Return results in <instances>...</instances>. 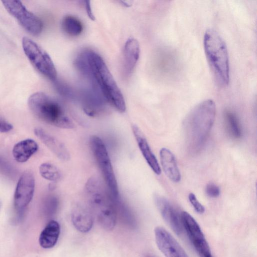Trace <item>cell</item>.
<instances>
[{
  "label": "cell",
  "instance_id": "cell-1",
  "mask_svg": "<svg viewBox=\"0 0 257 257\" xmlns=\"http://www.w3.org/2000/svg\"><path fill=\"white\" fill-rule=\"evenodd\" d=\"M216 105L212 99L199 103L188 113L184 120V130L189 151L198 153L203 148L214 123Z\"/></svg>",
  "mask_w": 257,
  "mask_h": 257
},
{
  "label": "cell",
  "instance_id": "cell-2",
  "mask_svg": "<svg viewBox=\"0 0 257 257\" xmlns=\"http://www.w3.org/2000/svg\"><path fill=\"white\" fill-rule=\"evenodd\" d=\"M89 209L100 225L105 230H110L115 225L116 209L110 193H108L97 177H90L85 186Z\"/></svg>",
  "mask_w": 257,
  "mask_h": 257
},
{
  "label": "cell",
  "instance_id": "cell-3",
  "mask_svg": "<svg viewBox=\"0 0 257 257\" xmlns=\"http://www.w3.org/2000/svg\"><path fill=\"white\" fill-rule=\"evenodd\" d=\"M92 77L107 102L121 112L125 110L123 95L102 57L96 52L85 50Z\"/></svg>",
  "mask_w": 257,
  "mask_h": 257
},
{
  "label": "cell",
  "instance_id": "cell-4",
  "mask_svg": "<svg viewBox=\"0 0 257 257\" xmlns=\"http://www.w3.org/2000/svg\"><path fill=\"white\" fill-rule=\"evenodd\" d=\"M203 45L215 81L219 86L225 87L229 81V65L224 41L216 31L210 29L204 34Z\"/></svg>",
  "mask_w": 257,
  "mask_h": 257
},
{
  "label": "cell",
  "instance_id": "cell-5",
  "mask_svg": "<svg viewBox=\"0 0 257 257\" xmlns=\"http://www.w3.org/2000/svg\"><path fill=\"white\" fill-rule=\"evenodd\" d=\"M28 104L36 117L49 124L65 129L74 127L60 103L45 93L37 92L32 94L28 99Z\"/></svg>",
  "mask_w": 257,
  "mask_h": 257
},
{
  "label": "cell",
  "instance_id": "cell-6",
  "mask_svg": "<svg viewBox=\"0 0 257 257\" xmlns=\"http://www.w3.org/2000/svg\"><path fill=\"white\" fill-rule=\"evenodd\" d=\"M90 144L105 183L115 204L118 202L119 197L118 185L106 148L102 140L96 136L91 137Z\"/></svg>",
  "mask_w": 257,
  "mask_h": 257
},
{
  "label": "cell",
  "instance_id": "cell-7",
  "mask_svg": "<svg viewBox=\"0 0 257 257\" xmlns=\"http://www.w3.org/2000/svg\"><path fill=\"white\" fill-rule=\"evenodd\" d=\"M24 52L33 65L42 75L54 81L57 79V71L49 54L37 43L25 37L22 39Z\"/></svg>",
  "mask_w": 257,
  "mask_h": 257
},
{
  "label": "cell",
  "instance_id": "cell-8",
  "mask_svg": "<svg viewBox=\"0 0 257 257\" xmlns=\"http://www.w3.org/2000/svg\"><path fill=\"white\" fill-rule=\"evenodd\" d=\"M7 12L15 18L21 26L30 34L39 35L43 29L42 20L29 11L19 1H3Z\"/></svg>",
  "mask_w": 257,
  "mask_h": 257
},
{
  "label": "cell",
  "instance_id": "cell-9",
  "mask_svg": "<svg viewBox=\"0 0 257 257\" xmlns=\"http://www.w3.org/2000/svg\"><path fill=\"white\" fill-rule=\"evenodd\" d=\"M181 218L186 233L200 257H211L209 244L195 219L186 211L181 213Z\"/></svg>",
  "mask_w": 257,
  "mask_h": 257
},
{
  "label": "cell",
  "instance_id": "cell-10",
  "mask_svg": "<svg viewBox=\"0 0 257 257\" xmlns=\"http://www.w3.org/2000/svg\"><path fill=\"white\" fill-rule=\"evenodd\" d=\"M35 189V179L29 172H24L20 177L14 194V206L18 218L21 219L25 210L32 199Z\"/></svg>",
  "mask_w": 257,
  "mask_h": 257
},
{
  "label": "cell",
  "instance_id": "cell-11",
  "mask_svg": "<svg viewBox=\"0 0 257 257\" xmlns=\"http://www.w3.org/2000/svg\"><path fill=\"white\" fill-rule=\"evenodd\" d=\"M157 245L166 257H189L175 238L164 227L155 228Z\"/></svg>",
  "mask_w": 257,
  "mask_h": 257
},
{
  "label": "cell",
  "instance_id": "cell-12",
  "mask_svg": "<svg viewBox=\"0 0 257 257\" xmlns=\"http://www.w3.org/2000/svg\"><path fill=\"white\" fill-rule=\"evenodd\" d=\"M154 199L164 220L170 225L176 234L180 235L182 233V229L175 210L169 202L161 195L155 194Z\"/></svg>",
  "mask_w": 257,
  "mask_h": 257
},
{
  "label": "cell",
  "instance_id": "cell-13",
  "mask_svg": "<svg viewBox=\"0 0 257 257\" xmlns=\"http://www.w3.org/2000/svg\"><path fill=\"white\" fill-rule=\"evenodd\" d=\"M71 218L75 228L81 232H87L92 227L93 216L90 209L80 203L73 206Z\"/></svg>",
  "mask_w": 257,
  "mask_h": 257
},
{
  "label": "cell",
  "instance_id": "cell-14",
  "mask_svg": "<svg viewBox=\"0 0 257 257\" xmlns=\"http://www.w3.org/2000/svg\"><path fill=\"white\" fill-rule=\"evenodd\" d=\"M140 55V47L138 40L132 38L125 42L123 50V71L128 76L134 70Z\"/></svg>",
  "mask_w": 257,
  "mask_h": 257
},
{
  "label": "cell",
  "instance_id": "cell-15",
  "mask_svg": "<svg viewBox=\"0 0 257 257\" xmlns=\"http://www.w3.org/2000/svg\"><path fill=\"white\" fill-rule=\"evenodd\" d=\"M35 135L59 159L68 161L70 159V153L65 146L59 140L46 132L41 128L34 130Z\"/></svg>",
  "mask_w": 257,
  "mask_h": 257
},
{
  "label": "cell",
  "instance_id": "cell-16",
  "mask_svg": "<svg viewBox=\"0 0 257 257\" xmlns=\"http://www.w3.org/2000/svg\"><path fill=\"white\" fill-rule=\"evenodd\" d=\"M132 129L139 148L144 158L153 172L159 175L161 173L160 165L146 138L137 125H133Z\"/></svg>",
  "mask_w": 257,
  "mask_h": 257
},
{
  "label": "cell",
  "instance_id": "cell-17",
  "mask_svg": "<svg viewBox=\"0 0 257 257\" xmlns=\"http://www.w3.org/2000/svg\"><path fill=\"white\" fill-rule=\"evenodd\" d=\"M160 157L166 175L173 182H179L181 174L174 154L169 149L163 148L160 151Z\"/></svg>",
  "mask_w": 257,
  "mask_h": 257
},
{
  "label": "cell",
  "instance_id": "cell-18",
  "mask_svg": "<svg viewBox=\"0 0 257 257\" xmlns=\"http://www.w3.org/2000/svg\"><path fill=\"white\" fill-rule=\"evenodd\" d=\"M60 232L59 224L55 220L50 221L41 232L40 245L44 248L53 247L57 243Z\"/></svg>",
  "mask_w": 257,
  "mask_h": 257
},
{
  "label": "cell",
  "instance_id": "cell-19",
  "mask_svg": "<svg viewBox=\"0 0 257 257\" xmlns=\"http://www.w3.org/2000/svg\"><path fill=\"white\" fill-rule=\"evenodd\" d=\"M38 146L32 139H26L16 144L13 149V155L18 162L24 163L35 154L38 150Z\"/></svg>",
  "mask_w": 257,
  "mask_h": 257
},
{
  "label": "cell",
  "instance_id": "cell-20",
  "mask_svg": "<svg viewBox=\"0 0 257 257\" xmlns=\"http://www.w3.org/2000/svg\"><path fill=\"white\" fill-rule=\"evenodd\" d=\"M63 30L70 36H77L83 31L81 22L76 17L69 15L63 18L62 21Z\"/></svg>",
  "mask_w": 257,
  "mask_h": 257
},
{
  "label": "cell",
  "instance_id": "cell-21",
  "mask_svg": "<svg viewBox=\"0 0 257 257\" xmlns=\"http://www.w3.org/2000/svg\"><path fill=\"white\" fill-rule=\"evenodd\" d=\"M224 120L226 128L229 135L234 139L240 138L242 135V130L236 115L231 111H226Z\"/></svg>",
  "mask_w": 257,
  "mask_h": 257
},
{
  "label": "cell",
  "instance_id": "cell-22",
  "mask_svg": "<svg viewBox=\"0 0 257 257\" xmlns=\"http://www.w3.org/2000/svg\"><path fill=\"white\" fill-rule=\"evenodd\" d=\"M39 171L43 178L53 182L58 181L61 178L59 169L50 163L42 164L39 167Z\"/></svg>",
  "mask_w": 257,
  "mask_h": 257
},
{
  "label": "cell",
  "instance_id": "cell-23",
  "mask_svg": "<svg viewBox=\"0 0 257 257\" xmlns=\"http://www.w3.org/2000/svg\"><path fill=\"white\" fill-rule=\"evenodd\" d=\"M58 205L57 199L54 196L47 198L44 205V212L47 217L54 216L57 212Z\"/></svg>",
  "mask_w": 257,
  "mask_h": 257
},
{
  "label": "cell",
  "instance_id": "cell-24",
  "mask_svg": "<svg viewBox=\"0 0 257 257\" xmlns=\"http://www.w3.org/2000/svg\"><path fill=\"white\" fill-rule=\"evenodd\" d=\"M54 81L57 91L62 95L69 98L74 97L73 90L68 84L61 81H58L57 79Z\"/></svg>",
  "mask_w": 257,
  "mask_h": 257
},
{
  "label": "cell",
  "instance_id": "cell-25",
  "mask_svg": "<svg viewBox=\"0 0 257 257\" xmlns=\"http://www.w3.org/2000/svg\"><path fill=\"white\" fill-rule=\"evenodd\" d=\"M188 198L195 210L198 213L202 214L205 211L204 206L199 202L194 194L191 193L188 195Z\"/></svg>",
  "mask_w": 257,
  "mask_h": 257
},
{
  "label": "cell",
  "instance_id": "cell-26",
  "mask_svg": "<svg viewBox=\"0 0 257 257\" xmlns=\"http://www.w3.org/2000/svg\"><path fill=\"white\" fill-rule=\"evenodd\" d=\"M206 194L211 198H216L220 194L219 188L213 183H208L205 188Z\"/></svg>",
  "mask_w": 257,
  "mask_h": 257
},
{
  "label": "cell",
  "instance_id": "cell-27",
  "mask_svg": "<svg viewBox=\"0 0 257 257\" xmlns=\"http://www.w3.org/2000/svg\"><path fill=\"white\" fill-rule=\"evenodd\" d=\"M13 125L0 116V132L7 133L13 129Z\"/></svg>",
  "mask_w": 257,
  "mask_h": 257
},
{
  "label": "cell",
  "instance_id": "cell-28",
  "mask_svg": "<svg viewBox=\"0 0 257 257\" xmlns=\"http://www.w3.org/2000/svg\"><path fill=\"white\" fill-rule=\"evenodd\" d=\"M85 8L86 11V13L87 14V15L89 17L90 19L92 20H94V17L91 9V5H90V1H85Z\"/></svg>",
  "mask_w": 257,
  "mask_h": 257
},
{
  "label": "cell",
  "instance_id": "cell-29",
  "mask_svg": "<svg viewBox=\"0 0 257 257\" xmlns=\"http://www.w3.org/2000/svg\"><path fill=\"white\" fill-rule=\"evenodd\" d=\"M1 206H2V202L0 200V208H1Z\"/></svg>",
  "mask_w": 257,
  "mask_h": 257
},
{
  "label": "cell",
  "instance_id": "cell-30",
  "mask_svg": "<svg viewBox=\"0 0 257 257\" xmlns=\"http://www.w3.org/2000/svg\"><path fill=\"white\" fill-rule=\"evenodd\" d=\"M211 257H212V256H211Z\"/></svg>",
  "mask_w": 257,
  "mask_h": 257
}]
</instances>
